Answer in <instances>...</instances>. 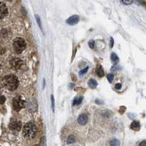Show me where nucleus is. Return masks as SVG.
I'll use <instances>...</instances> for the list:
<instances>
[{
    "instance_id": "4",
    "label": "nucleus",
    "mask_w": 146,
    "mask_h": 146,
    "mask_svg": "<svg viewBox=\"0 0 146 146\" xmlns=\"http://www.w3.org/2000/svg\"><path fill=\"white\" fill-rule=\"evenodd\" d=\"M13 105L15 111H19L24 107V101L22 100L21 96H16L14 98Z\"/></svg>"
},
{
    "instance_id": "23",
    "label": "nucleus",
    "mask_w": 146,
    "mask_h": 146,
    "mask_svg": "<svg viewBox=\"0 0 146 146\" xmlns=\"http://www.w3.org/2000/svg\"><path fill=\"white\" fill-rule=\"evenodd\" d=\"M46 142H45V137H42L40 140V146H45L46 145Z\"/></svg>"
},
{
    "instance_id": "10",
    "label": "nucleus",
    "mask_w": 146,
    "mask_h": 146,
    "mask_svg": "<svg viewBox=\"0 0 146 146\" xmlns=\"http://www.w3.org/2000/svg\"><path fill=\"white\" fill-rule=\"evenodd\" d=\"M130 128L134 131H139L140 129V123L139 121H134L132 123H131Z\"/></svg>"
},
{
    "instance_id": "24",
    "label": "nucleus",
    "mask_w": 146,
    "mask_h": 146,
    "mask_svg": "<svg viewBox=\"0 0 146 146\" xmlns=\"http://www.w3.org/2000/svg\"><path fill=\"white\" fill-rule=\"evenodd\" d=\"M121 70V66H118V65H114L113 66H112L111 70L112 71H117V70Z\"/></svg>"
},
{
    "instance_id": "3",
    "label": "nucleus",
    "mask_w": 146,
    "mask_h": 146,
    "mask_svg": "<svg viewBox=\"0 0 146 146\" xmlns=\"http://www.w3.org/2000/svg\"><path fill=\"white\" fill-rule=\"evenodd\" d=\"M13 47L15 51L18 53H21L26 49L27 47V43L25 40L23 39L18 37L16 38L13 42Z\"/></svg>"
},
{
    "instance_id": "6",
    "label": "nucleus",
    "mask_w": 146,
    "mask_h": 146,
    "mask_svg": "<svg viewBox=\"0 0 146 146\" xmlns=\"http://www.w3.org/2000/svg\"><path fill=\"white\" fill-rule=\"evenodd\" d=\"M10 128L13 131H20L21 129V123L20 121H11L10 123Z\"/></svg>"
},
{
    "instance_id": "12",
    "label": "nucleus",
    "mask_w": 146,
    "mask_h": 146,
    "mask_svg": "<svg viewBox=\"0 0 146 146\" xmlns=\"http://www.w3.org/2000/svg\"><path fill=\"white\" fill-rule=\"evenodd\" d=\"M88 85L90 88L94 89V88H95L97 86V82H96V80H94V79H90L88 82Z\"/></svg>"
},
{
    "instance_id": "1",
    "label": "nucleus",
    "mask_w": 146,
    "mask_h": 146,
    "mask_svg": "<svg viewBox=\"0 0 146 146\" xmlns=\"http://www.w3.org/2000/svg\"><path fill=\"white\" fill-rule=\"evenodd\" d=\"M5 86L10 91H14L18 86V80L16 76L13 75H9L5 76L3 79Z\"/></svg>"
},
{
    "instance_id": "13",
    "label": "nucleus",
    "mask_w": 146,
    "mask_h": 146,
    "mask_svg": "<svg viewBox=\"0 0 146 146\" xmlns=\"http://www.w3.org/2000/svg\"><path fill=\"white\" fill-rule=\"evenodd\" d=\"M83 100V96H79V97H75L73 101V105H79L82 102Z\"/></svg>"
},
{
    "instance_id": "25",
    "label": "nucleus",
    "mask_w": 146,
    "mask_h": 146,
    "mask_svg": "<svg viewBox=\"0 0 146 146\" xmlns=\"http://www.w3.org/2000/svg\"><path fill=\"white\" fill-rule=\"evenodd\" d=\"M88 45H89V47L91 48H94V45H95V42L93 40H90V41L88 42Z\"/></svg>"
},
{
    "instance_id": "22",
    "label": "nucleus",
    "mask_w": 146,
    "mask_h": 146,
    "mask_svg": "<svg viewBox=\"0 0 146 146\" xmlns=\"http://www.w3.org/2000/svg\"><path fill=\"white\" fill-rule=\"evenodd\" d=\"M51 106H52V110H53V111L54 112L55 100H54V96H53V95H51Z\"/></svg>"
},
{
    "instance_id": "14",
    "label": "nucleus",
    "mask_w": 146,
    "mask_h": 146,
    "mask_svg": "<svg viewBox=\"0 0 146 146\" xmlns=\"http://www.w3.org/2000/svg\"><path fill=\"white\" fill-rule=\"evenodd\" d=\"M75 142V137L74 135H70L66 139V143L67 144H72Z\"/></svg>"
},
{
    "instance_id": "19",
    "label": "nucleus",
    "mask_w": 146,
    "mask_h": 146,
    "mask_svg": "<svg viewBox=\"0 0 146 146\" xmlns=\"http://www.w3.org/2000/svg\"><path fill=\"white\" fill-rule=\"evenodd\" d=\"M112 113L110 110H105V111L102 112V115L105 117H110Z\"/></svg>"
},
{
    "instance_id": "5",
    "label": "nucleus",
    "mask_w": 146,
    "mask_h": 146,
    "mask_svg": "<svg viewBox=\"0 0 146 146\" xmlns=\"http://www.w3.org/2000/svg\"><path fill=\"white\" fill-rule=\"evenodd\" d=\"M10 64H11V66L13 67L15 70H21L22 68V66L23 65V62L21 59L18 58H13V59L11 60L10 62Z\"/></svg>"
},
{
    "instance_id": "29",
    "label": "nucleus",
    "mask_w": 146,
    "mask_h": 146,
    "mask_svg": "<svg viewBox=\"0 0 146 146\" xmlns=\"http://www.w3.org/2000/svg\"><path fill=\"white\" fill-rule=\"evenodd\" d=\"M5 97L4 96H2V97H1V103H2V104H4V103H5Z\"/></svg>"
},
{
    "instance_id": "7",
    "label": "nucleus",
    "mask_w": 146,
    "mask_h": 146,
    "mask_svg": "<svg viewBox=\"0 0 146 146\" xmlns=\"http://www.w3.org/2000/svg\"><path fill=\"white\" fill-rule=\"evenodd\" d=\"M79 20H80L79 16L77 15H72V16L70 17V18H69L66 21L67 24L72 26V25H75L76 23H78V21H79Z\"/></svg>"
},
{
    "instance_id": "18",
    "label": "nucleus",
    "mask_w": 146,
    "mask_h": 146,
    "mask_svg": "<svg viewBox=\"0 0 146 146\" xmlns=\"http://www.w3.org/2000/svg\"><path fill=\"white\" fill-rule=\"evenodd\" d=\"M88 66H86L85 68H83V70H80V71L79 72V75H80V76H81V75L86 74V73L88 72Z\"/></svg>"
},
{
    "instance_id": "20",
    "label": "nucleus",
    "mask_w": 146,
    "mask_h": 146,
    "mask_svg": "<svg viewBox=\"0 0 146 146\" xmlns=\"http://www.w3.org/2000/svg\"><path fill=\"white\" fill-rule=\"evenodd\" d=\"M107 78H108V81H109L110 83H112L113 79H114V75H113V74H108V75H107Z\"/></svg>"
},
{
    "instance_id": "8",
    "label": "nucleus",
    "mask_w": 146,
    "mask_h": 146,
    "mask_svg": "<svg viewBox=\"0 0 146 146\" xmlns=\"http://www.w3.org/2000/svg\"><path fill=\"white\" fill-rule=\"evenodd\" d=\"M8 14V10H7V6L2 2L1 3V12H0V15H1V19H3L6 15Z\"/></svg>"
},
{
    "instance_id": "28",
    "label": "nucleus",
    "mask_w": 146,
    "mask_h": 146,
    "mask_svg": "<svg viewBox=\"0 0 146 146\" xmlns=\"http://www.w3.org/2000/svg\"><path fill=\"white\" fill-rule=\"evenodd\" d=\"M121 88V83H117V84L115 85V89L120 90Z\"/></svg>"
},
{
    "instance_id": "21",
    "label": "nucleus",
    "mask_w": 146,
    "mask_h": 146,
    "mask_svg": "<svg viewBox=\"0 0 146 146\" xmlns=\"http://www.w3.org/2000/svg\"><path fill=\"white\" fill-rule=\"evenodd\" d=\"M121 1L122 3H123L124 5H131V4L133 2V0H121Z\"/></svg>"
},
{
    "instance_id": "15",
    "label": "nucleus",
    "mask_w": 146,
    "mask_h": 146,
    "mask_svg": "<svg viewBox=\"0 0 146 146\" xmlns=\"http://www.w3.org/2000/svg\"><path fill=\"white\" fill-rule=\"evenodd\" d=\"M110 146H120L121 143H120V141L118 139H113L111 141H110Z\"/></svg>"
},
{
    "instance_id": "26",
    "label": "nucleus",
    "mask_w": 146,
    "mask_h": 146,
    "mask_svg": "<svg viewBox=\"0 0 146 146\" xmlns=\"http://www.w3.org/2000/svg\"><path fill=\"white\" fill-rule=\"evenodd\" d=\"M113 45H114V40H113V37H111V38H110V47L112 48L113 47Z\"/></svg>"
},
{
    "instance_id": "16",
    "label": "nucleus",
    "mask_w": 146,
    "mask_h": 146,
    "mask_svg": "<svg viewBox=\"0 0 146 146\" xmlns=\"http://www.w3.org/2000/svg\"><path fill=\"white\" fill-rule=\"evenodd\" d=\"M118 60H119V58H118V56H117L116 54L115 53H113L111 54V61L113 62V63H116V62H118Z\"/></svg>"
},
{
    "instance_id": "17",
    "label": "nucleus",
    "mask_w": 146,
    "mask_h": 146,
    "mask_svg": "<svg viewBox=\"0 0 146 146\" xmlns=\"http://www.w3.org/2000/svg\"><path fill=\"white\" fill-rule=\"evenodd\" d=\"M35 18H36V22H37V23H38L39 25V27H40V29L42 31V23H41V21H40V17L38 16L37 15H35Z\"/></svg>"
},
{
    "instance_id": "27",
    "label": "nucleus",
    "mask_w": 146,
    "mask_h": 146,
    "mask_svg": "<svg viewBox=\"0 0 146 146\" xmlns=\"http://www.w3.org/2000/svg\"><path fill=\"white\" fill-rule=\"evenodd\" d=\"M139 146H146V140H143V141L140 142L139 143Z\"/></svg>"
},
{
    "instance_id": "9",
    "label": "nucleus",
    "mask_w": 146,
    "mask_h": 146,
    "mask_svg": "<svg viewBox=\"0 0 146 146\" xmlns=\"http://www.w3.org/2000/svg\"><path fill=\"white\" fill-rule=\"evenodd\" d=\"M78 122L80 125H86L88 122V115L86 114H81L78 117Z\"/></svg>"
},
{
    "instance_id": "2",
    "label": "nucleus",
    "mask_w": 146,
    "mask_h": 146,
    "mask_svg": "<svg viewBox=\"0 0 146 146\" xmlns=\"http://www.w3.org/2000/svg\"><path fill=\"white\" fill-rule=\"evenodd\" d=\"M36 134V126L32 122H29L23 126V135L27 138H34Z\"/></svg>"
},
{
    "instance_id": "11",
    "label": "nucleus",
    "mask_w": 146,
    "mask_h": 146,
    "mask_svg": "<svg viewBox=\"0 0 146 146\" xmlns=\"http://www.w3.org/2000/svg\"><path fill=\"white\" fill-rule=\"evenodd\" d=\"M96 73L100 78H102L105 75V72H104V70H103L102 66L101 65H98L97 66V67L96 69Z\"/></svg>"
}]
</instances>
